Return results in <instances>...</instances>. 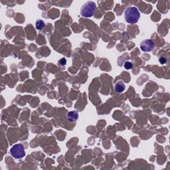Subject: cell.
Instances as JSON below:
<instances>
[{
  "instance_id": "1",
  "label": "cell",
  "mask_w": 170,
  "mask_h": 170,
  "mask_svg": "<svg viewBox=\"0 0 170 170\" xmlns=\"http://www.w3.org/2000/svg\"><path fill=\"white\" fill-rule=\"evenodd\" d=\"M124 17L126 22L130 24H135L139 21L140 13L135 7H130L125 10Z\"/></svg>"
},
{
  "instance_id": "2",
  "label": "cell",
  "mask_w": 170,
  "mask_h": 170,
  "mask_svg": "<svg viewBox=\"0 0 170 170\" xmlns=\"http://www.w3.org/2000/svg\"><path fill=\"white\" fill-rule=\"evenodd\" d=\"M96 5L94 2H87L84 3L80 9V14L84 17H90L95 14Z\"/></svg>"
},
{
  "instance_id": "3",
  "label": "cell",
  "mask_w": 170,
  "mask_h": 170,
  "mask_svg": "<svg viewBox=\"0 0 170 170\" xmlns=\"http://www.w3.org/2000/svg\"><path fill=\"white\" fill-rule=\"evenodd\" d=\"M10 154L14 158L20 159L25 155V152L24 147L20 143L15 144L10 149Z\"/></svg>"
},
{
  "instance_id": "4",
  "label": "cell",
  "mask_w": 170,
  "mask_h": 170,
  "mask_svg": "<svg viewBox=\"0 0 170 170\" xmlns=\"http://www.w3.org/2000/svg\"><path fill=\"white\" fill-rule=\"evenodd\" d=\"M140 48L143 52L152 51L155 48V44L151 39H145L141 42Z\"/></svg>"
},
{
  "instance_id": "5",
  "label": "cell",
  "mask_w": 170,
  "mask_h": 170,
  "mask_svg": "<svg viewBox=\"0 0 170 170\" xmlns=\"http://www.w3.org/2000/svg\"><path fill=\"white\" fill-rule=\"evenodd\" d=\"M125 85L122 83H118L116 84L115 86V90L118 93H121L125 90Z\"/></svg>"
},
{
  "instance_id": "6",
  "label": "cell",
  "mask_w": 170,
  "mask_h": 170,
  "mask_svg": "<svg viewBox=\"0 0 170 170\" xmlns=\"http://www.w3.org/2000/svg\"><path fill=\"white\" fill-rule=\"evenodd\" d=\"M35 27L37 30H42L45 27V23L41 19H38L35 23Z\"/></svg>"
},
{
  "instance_id": "7",
  "label": "cell",
  "mask_w": 170,
  "mask_h": 170,
  "mask_svg": "<svg viewBox=\"0 0 170 170\" xmlns=\"http://www.w3.org/2000/svg\"><path fill=\"white\" fill-rule=\"evenodd\" d=\"M78 113L76 111H72L71 112L68 114V118L70 121H73V120H76L78 118Z\"/></svg>"
},
{
  "instance_id": "8",
  "label": "cell",
  "mask_w": 170,
  "mask_h": 170,
  "mask_svg": "<svg viewBox=\"0 0 170 170\" xmlns=\"http://www.w3.org/2000/svg\"><path fill=\"white\" fill-rule=\"evenodd\" d=\"M132 67H133V64L131 62L126 61V62H124V68L126 69H131Z\"/></svg>"
},
{
  "instance_id": "9",
  "label": "cell",
  "mask_w": 170,
  "mask_h": 170,
  "mask_svg": "<svg viewBox=\"0 0 170 170\" xmlns=\"http://www.w3.org/2000/svg\"><path fill=\"white\" fill-rule=\"evenodd\" d=\"M159 61H160V62L161 65H164V64H166V62H167V59H166L165 57H161L160 59H159Z\"/></svg>"
},
{
  "instance_id": "10",
  "label": "cell",
  "mask_w": 170,
  "mask_h": 170,
  "mask_svg": "<svg viewBox=\"0 0 170 170\" xmlns=\"http://www.w3.org/2000/svg\"><path fill=\"white\" fill-rule=\"evenodd\" d=\"M59 63L61 65V66H64V65H66L67 63V60L65 59H61L59 61Z\"/></svg>"
}]
</instances>
